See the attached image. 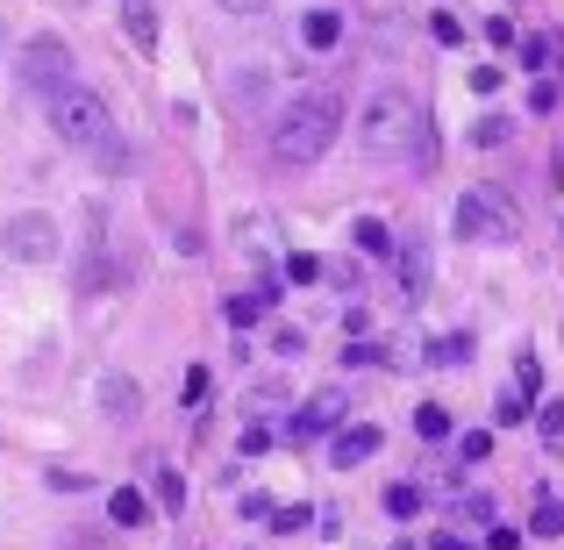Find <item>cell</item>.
<instances>
[{
  "label": "cell",
  "mask_w": 564,
  "mask_h": 550,
  "mask_svg": "<svg viewBox=\"0 0 564 550\" xmlns=\"http://www.w3.org/2000/svg\"><path fill=\"white\" fill-rule=\"evenodd\" d=\"M358 151L372 165H429L436 158V137H429V108L408 86H379L358 115Z\"/></svg>",
  "instance_id": "1"
},
{
  "label": "cell",
  "mask_w": 564,
  "mask_h": 550,
  "mask_svg": "<svg viewBox=\"0 0 564 550\" xmlns=\"http://www.w3.org/2000/svg\"><path fill=\"white\" fill-rule=\"evenodd\" d=\"M336 129H344V100L301 94L293 108H279V122H272V158L279 165H315V158H329Z\"/></svg>",
  "instance_id": "2"
},
{
  "label": "cell",
  "mask_w": 564,
  "mask_h": 550,
  "mask_svg": "<svg viewBox=\"0 0 564 550\" xmlns=\"http://www.w3.org/2000/svg\"><path fill=\"white\" fill-rule=\"evenodd\" d=\"M51 129H57V143H65V151H86V158H100V165H129L122 137H115L108 100L86 94V86H72V94L51 100Z\"/></svg>",
  "instance_id": "3"
},
{
  "label": "cell",
  "mask_w": 564,
  "mask_h": 550,
  "mask_svg": "<svg viewBox=\"0 0 564 550\" xmlns=\"http://www.w3.org/2000/svg\"><path fill=\"white\" fill-rule=\"evenodd\" d=\"M451 229L465 236V244H514V236H522V201H514L508 186H465Z\"/></svg>",
  "instance_id": "4"
},
{
  "label": "cell",
  "mask_w": 564,
  "mask_h": 550,
  "mask_svg": "<svg viewBox=\"0 0 564 550\" xmlns=\"http://www.w3.org/2000/svg\"><path fill=\"white\" fill-rule=\"evenodd\" d=\"M0 244H8L14 265H57V222L43 215V207H22V215H8V229H0Z\"/></svg>",
  "instance_id": "5"
},
{
  "label": "cell",
  "mask_w": 564,
  "mask_h": 550,
  "mask_svg": "<svg viewBox=\"0 0 564 550\" xmlns=\"http://www.w3.org/2000/svg\"><path fill=\"white\" fill-rule=\"evenodd\" d=\"M22 86L29 94H72V51H65V36H29L22 43Z\"/></svg>",
  "instance_id": "6"
},
{
  "label": "cell",
  "mask_w": 564,
  "mask_h": 550,
  "mask_svg": "<svg viewBox=\"0 0 564 550\" xmlns=\"http://www.w3.org/2000/svg\"><path fill=\"white\" fill-rule=\"evenodd\" d=\"M336 422H344V386H322V393H307L301 414H293V443L336 436Z\"/></svg>",
  "instance_id": "7"
},
{
  "label": "cell",
  "mask_w": 564,
  "mask_h": 550,
  "mask_svg": "<svg viewBox=\"0 0 564 550\" xmlns=\"http://www.w3.org/2000/svg\"><path fill=\"white\" fill-rule=\"evenodd\" d=\"M229 100L243 115H264L272 108V65H243V72H229Z\"/></svg>",
  "instance_id": "8"
},
{
  "label": "cell",
  "mask_w": 564,
  "mask_h": 550,
  "mask_svg": "<svg viewBox=\"0 0 564 550\" xmlns=\"http://www.w3.org/2000/svg\"><path fill=\"white\" fill-rule=\"evenodd\" d=\"M379 443L386 436H379L372 422H350V429H336V436H329V457L350 472V465H365V457H379Z\"/></svg>",
  "instance_id": "9"
},
{
  "label": "cell",
  "mask_w": 564,
  "mask_h": 550,
  "mask_svg": "<svg viewBox=\"0 0 564 550\" xmlns=\"http://www.w3.org/2000/svg\"><path fill=\"white\" fill-rule=\"evenodd\" d=\"M100 414L108 422H137V408H143V393H137V379H122V371H100Z\"/></svg>",
  "instance_id": "10"
},
{
  "label": "cell",
  "mask_w": 564,
  "mask_h": 550,
  "mask_svg": "<svg viewBox=\"0 0 564 550\" xmlns=\"http://www.w3.org/2000/svg\"><path fill=\"white\" fill-rule=\"evenodd\" d=\"M422 293H429V250L408 236V250H400V301L422 308Z\"/></svg>",
  "instance_id": "11"
},
{
  "label": "cell",
  "mask_w": 564,
  "mask_h": 550,
  "mask_svg": "<svg viewBox=\"0 0 564 550\" xmlns=\"http://www.w3.org/2000/svg\"><path fill=\"white\" fill-rule=\"evenodd\" d=\"M108 515H115V529H143V522H151V494H143V486H115Z\"/></svg>",
  "instance_id": "12"
},
{
  "label": "cell",
  "mask_w": 564,
  "mask_h": 550,
  "mask_svg": "<svg viewBox=\"0 0 564 550\" xmlns=\"http://www.w3.org/2000/svg\"><path fill=\"white\" fill-rule=\"evenodd\" d=\"M301 36L315 43V51H336V43H344V14H336V8H315V14H301Z\"/></svg>",
  "instance_id": "13"
},
{
  "label": "cell",
  "mask_w": 564,
  "mask_h": 550,
  "mask_svg": "<svg viewBox=\"0 0 564 550\" xmlns=\"http://www.w3.org/2000/svg\"><path fill=\"white\" fill-rule=\"evenodd\" d=\"M236 236H243V250H250V258H272L279 222H272V215H243V222H236Z\"/></svg>",
  "instance_id": "14"
},
{
  "label": "cell",
  "mask_w": 564,
  "mask_h": 550,
  "mask_svg": "<svg viewBox=\"0 0 564 550\" xmlns=\"http://www.w3.org/2000/svg\"><path fill=\"white\" fill-rule=\"evenodd\" d=\"M350 244H358L365 258H386V250H393V229H386L379 215H358V222H350Z\"/></svg>",
  "instance_id": "15"
},
{
  "label": "cell",
  "mask_w": 564,
  "mask_h": 550,
  "mask_svg": "<svg viewBox=\"0 0 564 550\" xmlns=\"http://www.w3.org/2000/svg\"><path fill=\"white\" fill-rule=\"evenodd\" d=\"M122 22H129V36H137V51L158 43V8H151V0H122Z\"/></svg>",
  "instance_id": "16"
},
{
  "label": "cell",
  "mask_w": 564,
  "mask_h": 550,
  "mask_svg": "<svg viewBox=\"0 0 564 550\" xmlns=\"http://www.w3.org/2000/svg\"><path fill=\"white\" fill-rule=\"evenodd\" d=\"M414 436L443 443V436H451V408H443V400H422V408H414Z\"/></svg>",
  "instance_id": "17"
},
{
  "label": "cell",
  "mask_w": 564,
  "mask_h": 550,
  "mask_svg": "<svg viewBox=\"0 0 564 550\" xmlns=\"http://www.w3.org/2000/svg\"><path fill=\"white\" fill-rule=\"evenodd\" d=\"M264 308H272L264 293H229V301H221V322H229V330H250V322H258Z\"/></svg>",
  "instance_id": "18"
},
{
  "label": "cell",
  "mask_w": 564,
  "mask_h": 550,
  "mask_svg": "<svg viewBox=\"0 0 564 550\" xmlns=\"http://www.w3.org/2000/svg\"><path fill=\"white\" fill-rule=\"evenodd\" d=\"M386 515H393V522H414V515H422V486L393 479V486H386Z\"/></svg>",
  "instance_id": "19"
},
{
  "label": "cell",
  "mask_w": 564,
  "mask_h": 550,
  "mask_svg": "<svg viewBox=\"0 0 564 550\" xmlns=\"http://www.w3.org/2000/svg\"><path fill=\"white\" fill-rule=\"evenodd\" d=\"M429 365H443V371L471 365V336H436V344H429Z\"/></svg>",
  "instance_id": "20"
},
{
  "label": "cell",
  "mask_w": 564,
  "mask_h": 550,
  "mask_svg": "<svg viewBox=\"0 0 564 550\" xmlns=\"http://www.w3.org/2000/svg\"><path fill=\"white\" fill-rule=\"evenodd\" d=\"M151 494H158V500H165V508H180V500H186V486H180V472H172V465H158V457H151Z\"/></svg>",
  "instance_id": "21"
},
{
  "label": "cell",
  "mask_w": 564,
  "mask_h": 550,
  "mask_svg": "<svg viewBox=\"0 0 564 550\" xmlns=\"http://www.w3.org/2000/svg\"><path fill=\"white\" fill-rule=\"evenodd\" d=\"M529 414H536V400H522V393H500V408H494V422L500 429H522Z\"/></svg>",
  "instance_id": "22"
},
{
  "label": "cell",
  "mask_w": 564,
  "mask_h": 550,
  "mask_svg": "<svg viewBox=\"0 0 564 550\" xmlns=\"http://www.w3.org/2000/svg\"><path fill=\"white\" fill-rule=\"evenodd\" d=\"M508 115H479V122H471V143H486V151H494V143H508Z\"/></svg>",
  "instance_id": "23"
},
{
  "label": "cell",
  "mask_w": 564,
  "mask_h": 550,
  "mask_svg": "<svg viewBox=\"0 0 564 550\" xmlns=\"http://www.w3.org/2000/svg\"><path fill=\"white\" fill-rule=\"evenodd\" d=\"M286 279H293V287H307V279H322V258H307V250H286Z\"/></svg>",
  "instance_id": "24"
},
{
  "label": "cell",
  "mask_w": 564,
  "mask_h": 550,
  "mask_svg": "<svg viewBox=\"0 0 564 550\" xmlns=\"http://www.w3.org/2000/svg\"><path fill=\"white\" fill-rule=\"evenodd\" d=\"M529 529H536V537H564V508L557 500H536V522Z\"/></svg>",
  "instance_id": "25"
},
{
  "label": "cell",
  "mask_w": 564,
  "mask_h": 550,
  "mask_svg": "<svg viewBox=\"0 0 564 550\" xmlns=\"http://www.w3.org/2000/svg\"><path fill=\"white\" fill-rule=\"evenodd\" d=\"M429 36H436L443 51H457V43H465V22H457V14H436V22H429Z\"/></svg>",
  "instance_id": "26"
},
{
  "label": "cell",
  "mask_w": 564,
  "mask_h": 550,
  "mask_svg": "<svg viewBox=\"0 0 564 550\" xmlns=\"http://www.w3.org/2000/svg\"><path fill=\"white\" fill-rule=\"evenodd\" d=\"M486 451H494V436H486V429H465V443H457V457H465V465H486Z\"/></svg>",
  "instance_id": "27"
},
{
  "label": "cell",
  "mask_w": 564,
  "mask_h": 550,
  "mask_svg": "<svg viewBox=\"0 0 564 550\" xmlns=\"http://www.w3.org/2000/svg\"><path fill=\"white\" fill-rule=\"evenodd\" d=\"M551 57H557V51H551V43H543V36H529V43H522V72H543V65H551Z\"/></svg>",
  "instance_id": "28"
},
{
  "label": "cell",
  "mask_w": 564,
  "mask_h": 550,
  "mask_svg": "<svg viewBox=\"0 0 564 550\" xmlns=\"http://www.w3.org/2000/svg\"><path fill=\"white\" fill-rule=\"evenodd\" d=\"M536 429H543V436H551V443H564V408H557V400H551V408L536 414Z\"/></svg>",
  "instance_id": "29"
},
{
  "label": "cell",
  "mask_w": 564,
  "mask_h": 550,
  "mask_svg": "<svg viewBox=\"0 0 564 550\" xmlns=\"http://www.w3.org/2000/svg\"><path fill=\"white\" fill-rule=\"evenodd\" d=\"M258 451H272V429L250 422V429H243V457H258Z\"/></svg>",
  "instance_id": "30"
},
{
  "label": "cell",
  "mask_w": 564,
  "mask_h": 550,
  "mask_svg": "<svg viewBox=\"0 0 564 550\" xmlns=\"http://www.w3.org/2000/svg\"><path fill=\"white\" fill-rule=\"evenodd\" d=\"M471 94H500V65H479V72H471Z\"/></svg>",
  "instance_id": "31"
},
{
  "label": "cell",
  "mask_w": 564,
  "mask_h": 550,
  "mask_svg": "<svg viewBox=\"0 0 564 550\" xmlns=\"http://www.w3.org/2000/svg\"><path fill=\"white\" fill-rule=\"evenodd\" d=\"M536 386H543V371H536V365L514 371V393H522V400H536Z\"/></svg>",
  "instance_id": "32"
},
{
  "label": "cell",
  "mask_w": 564,
  "mask_h": 550,
  "mask_svg": "<svg viewBox=\"0 0 564 550\" xmlns=\"http://www.w3.org/2000/svg\"><path fill=\"white\" fill-rule=\"evenodd\" d=\"M243 515H250V522H272L279 508H272V500H264V494H243Z\"/></svg>",
  "instance_id": "33"
},
{
  "label": "cell",
  "mask_w": 564,
  "mask_h": 550,
  "mask_svg": "<svg viewBox=\"0 0 564 550\" xmlns=\"http://www.w3.org/2000/svg\"><path fill=\"white\" fill-rule=\"evenodd\" d=\"M344 358H350V365H379L386 351H379V344H344Z\"/></svg>",
  "instance_id": "34"
},
{
  "label": "cell",
  "mask_w": 564,
  "mask_h": 550,
  "mask_svg": "<svg viewBox=\"0 0 564 550\" xmlns=\"http://www.w3.org/2000/svg\"><path fill=\"white\" fill-rule=\"evenodd\" d=\"M429 550H479V543H471V537H457V529H436V543H429Z\"/></svg>",
  "instance_id": "35"
},
{
  "label": "cell",
  "mask_w": 564,
  "mask_h": 550,
  "mask_svg": "<svg viewBox=\"0 0 564 550\" xmlns=\"http://www.w3.org/2000/svg\"><path fill=\"white\" fill-rule=\"evenodd\" d=\"M215 8H221V14H264L272 0H215Z\"/></svg>",
  "instance_id": "36"
},
{
  "label": "cell",
  "mask_w": 564,
  "mask_h": 550,
  "mask_svg": "<svg viewBox=\"0 0 564 550\" xmlns=\"http://www.w3.org/2000/svg\"><path fill=\"white\" fill-rule=\"evenodd\" d=\"M486 550H522V537H514V529H494V537H486Z\"/></svg>",
  "instance_id": "37"
},
{
  "label": "cell",
  "mask_w": 564,
  "mask_h": 550,
  "mask_svg": "<svg viewBox=\"0 0 564 550\" xmlns=\"http://www.w3.org/2000/svg\"><path fill=\"white\" fill-rule=\"evenodd\" d=\"M551 172H557V180H564V143H557V158H551Z\"/></svg>",
  "instance_id": "38"
},
{
  "label": "cell",
  "mask_w": 564,
  "mask_h": 550,
  "mask_svg": "<svg viewBox=\"0 0 564 550\" xmlns=\"http://www.w3.org/2000/svg\"><path fill=\"white\" fill-rule=\"evenodd\" d=\"M557 57H564V43H557Z\"/></svg>",
  "instance_id": "39"
}]
</instances>
